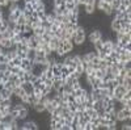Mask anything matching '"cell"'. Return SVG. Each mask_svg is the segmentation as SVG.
I'll return each instance as SVG.
<instances>
[{"label": "cell", "mask_w": 131, "mask_h": 130, "mask_svg": "<svg viewBox=\"0 0 131 130\" xmlns=\"http://www.w3.org/2000/svg\"><path fill=\"white\" fill-rule=\"evenodd\" d=\"M84 7V13L85 15H94L96 12V4H85Z\"/></svg>", "instance_id": "4fadbf2b"}, {"label": "cell", "mask_w": 131, "mask_h": 130, "mask_svg": "<svg viewBox=\"0 0 131 130\" xmlns=\"http://www.w3.org/2000/svg\"><path fill=\"white\" fill-rule=\"evenodd\" d=\"M102 46H104V39H102V38H101V39H98V41H96V42L93 43V49L97 50L98 53L102 50Z\"/></svg>", "instance_id": "d6986e66"}, {"label": "cell", "mask_w": 131, "mask_h": 130, "mask_svg": "<svg viewBox=\"0 0 131 130\" xmlns=\"http://www.w3.org/2000/svg\"><path fill=\"white\" fill-rule=\"evenodd\" d=\"M0 83H2V79H0Z\"/></svg>", "instance_id": "ee69618b"}, {"label": "cell", "mask_w": 131, "mask_h": 130, "mask_svg": "<svg viewBox=\"0 0 131 130\" xmlns=\"http://www.w3.org/2000/svg\"><path fill=\"white\" fill-rule=\"evenodd\" d=\"M4 88H5V87H4V83H0V92H2Z\"/></svg>", "instance_id": "ab89813d"}, {"label": "cell", "mask_w": 131, "mask_h": 130, "mask_svg": "<svg viewBox=\"0 0 131 130\" xmlns=\"http://www.w3.org/2000/svg\"><path fill=\"white\" fill-rule=\"evenodd\" d=\"M86 92H88V91H86L85 88H84V87H80V88H78V89H73V95H75V97H80V96H83V95H85Z\"/></svg>", "instance_id": "e0dca14e"}, {"label": "cell", "mask_w": 131, "mask_h": 130, "mask_svg": "<svg viewBox=\"0 0 131 130\" xmlns=\"http://www.w3.org/2000/svg\"><path fill=\"white\" fill-rule=\"evenodd\" d=\"M110 29H112V32H119L122 29V24H121V21H119L118 18H113L112 20V24H110Z\"/></svg>", "instance_id": "30bf717a"}, {"label": "cell", "mask_w": 131, "mask_h": 130, "mask_svg": "<svg viewBox=\"0 0 131 130\" xmlns=\"http://www.w3.org/2000/svg\"><path fill=\"white\" fill-rule=\"evenodd\" d=\"M3 101V99H2V96H0V103H2Z\"/></svg>", "instance_id": "b9f144b4"}, {"label": "cell", "mask_w": 131, "mask_h": 130, "mask_svg": "<svg viewBox=\"0 0 131 130\" xmlns=\"http://www.w3.org/2000/svg\"><path fill=\"white\" fill-rule=\"evenodd\" d=\"M67 109L71 112V113H76L78 112V106H76V103H68V105H67Z\"/></svg>", "instance_id": "7402d4cb"}, {"label": "cell", "mask_w": 131, "mask_h": 130, "mask_svg": "<svg viewBox=\"0 0 131 130\" xmlns=\"http://www.w3.org/2000/svg\"><path fill=\"white\" fill-rule=\"evenodd\" d=\"M28 59L34 62V58H36V49H28Z\"/></svg>", "instance_id": "cb8c5ba5"}, {"label": "cell", "mask_w": 131, "mask_h": 130, "mask_svg": "<svg viewBox=\"0 0 131 130\" xmlns=\"http://www.w3.org/2000/svg\"><path fill=\"white\" fill-rule=\"evenodd\" d=\"M33 111H34L36 113H45V112H46L45 104L41 103V101H37L34 105H33Z\"/></svg>", "instance_id": "8fae6325"}, {"label": "cell", "mask_w": 131, "mask_h": 130, "mask_svg": "<svg viewBox=\"0 0 131 130\" xmlns=\"http://www.w3.org/2000/svg\"><path fill=\"white\" fill-rule=\"evenodd\" d=\"M64 5H58V7H54V12H55V15H62L63 11H64Z\"/></svg>", "instance_id": "484cf974"}, {"label": "cell", "mask_w": 131, "mask_h": 130, "mask_svg": "<svg viewBox=\"0 0 131 130\" xmlns=\"http://www.w3.org/2000/svg\"><path fill=\"white\" fill-rule=\"evenodd\" d=\"M15 46V43L13 41L10 39V38H2L0 39V47H4V49H10V47H13Z\"/></svg>", "instance_id": "ba28073f"}, {"label": "cell", "mask_w": 131, "mask_h": 130, "mask_svg": "<svg viewBox=\"0 0 131 130\" xmlns=\"http://www.w3.org/2000/svg\"><path fill=\"white\" fill-rule=\"evenodd\" d=\"M9 76H10V71L9 70H5L2 75V83H7L9 80Z\"/></svg>", "instance_id": "603a6c76"}, {"label": "cell", "mask_w": 131, "mask_h": 130, "mask_svg": "<svg viewBox=\"0 0 131 130\" xmlns=\"http://www.w3.org/2000/svg\"><path fill=\"white\" fill-rule=\"evenodd\" d=\"M8 70L10 71V74H17V72L21 70V67H18V66H13V67H9Z\"/></svg>", "instance_id": "1f68e13d"}, {"label": "cell", "mask_w": 131, "mask_h": 130, "mask_svg": "<svg viewBox=\"0 0 131 130\" xmlns=\"http://www.w3.org/2000/svg\"><path fill=\"white\" fill-rule=\"evenodd\" d=\"M51 38H52V37H51V36H49L47 33H43V34H42V41H43V42H46V43H49Z\"/></svg>", "instance_id": "f546056e"}, {"label": "cell", "mask_w": 131, "mask_h": 130, "mask_svg": "<svg viewBox=\"0 0 131 130\" xmlns=\"http://www.w3.org/2000/svg\"><path fill=\"white\" fill-rule=\"evenodd\" d=\"M58 43H59V38H57V37H52V38L50 39V42H49V46H50L51 51H55V50H57V47H58Z\"/></svg>", "instance_id": "2e32d148"}, {"label": "cell", "mask_w": 131, "mask_h": 130, "mask_svg": "<svg viewBox=\"0 0 131 130\" xmlns=\"http://www.w3.org/2000/svg\"><path fill=\"white\" fill-rule=\"evenodd\" d=\"M122 130H130L131 129V125H130V121H123L122 122Z\"/></svg>", "instance_id": "f1b7e54d"}, {"label": "cell", "mask_w": 131, "mask_h": 130, "mask_svg": "<svg viewBox=\"0 0 131 130\" xmlns=\"http://www.w3.org/2000/svg\"><path fill=\"white\" fill-rule=\"evenodd\" d=\"M39 45H41V42L36 38L34 34H33V36L28 39V47H29V49H36V50H37V49H39Z\"/></svg>", "instance_id": "52a82bcc"}, {"label": "cell", "mask_w": 131, "mask_h": 130, "mask_svg": "<svg viewBox=\"0 0 131 130\" xmlns=\"http://www.w3.org/2000/svg\"><path fill=\"white\" fill-rule=\"evenodd\" d=\"M0 96H2V99H3V100H5V99H10V96H12V91L4 88L2 92H0Z\"/></svg>", "instance_id": "ac0fdd59"}, {"label": "cell", "mask_w": 131, "mask_h": 130, "mask_svg": "<svg viewBox=\"0 0 131 130\" xmlns=\"http://www.w3.org/2000/svg\"><path fill=\"white\" fill-rule=\"evenodd\" d=\"M127 91H126V88L122 85V84H119V85H117L115 88H114V92H113V99L114 100H121L122 99V96L126 93Z\"/></svg>", "instance_id": "3957f363"}, {"label": "cell", "mask_w": 131, "mask_h": 130, "mask_svg": "<svg viewBox=\"0 0 131 130\" xmlns=\"http://www.w3.org/2000/svg\"><path fill=\"white\" fill-rule=\"evenodd\" d=\"M121 4H122L123 7L128 8V7H131V0H121Z\"/></svg>", "instance_id": "e575fe53"}, {"label": "cell", "mask_w": 131, "mask_h": 130, "mask_svg": "<svg viewBox=\"0 0 131 130\" xmlns=\"http://www.w3.org/2000/svg\"><path fill=\"white\" fill-rule=\"evenodd\" d=\"M12 2H15V3H20L21 0H12Z\"/></svg>", "instance_id": "60d3db41"}, {"label": "cell", "mask_w": 131, "mask_h": 130, "mask_svg": "<svg viewBox=\"0 0 131 130\" xmlns=\"http://www.w3.org/2000/svg\"><path fill=\"white\" fill-rule=\"evenodd\" d=\"M23 88L25 89L26 95H31L33 92H34V85H33L30 82H25V83H23Z\"/></svg>", "instance_id": "5bb4252c"}, {"label": "cell", "mask_w": 131, "mask_h": 130, "mask_svg": "<svg viewBox=\"0 0 131 130\" xmlns=\"http://www.w3.org/2000/svg\"><path fill=\"white\" fill-rule=\"evenodd\" d=\"M76 2H78V3H79V0H76Z\"/></svg>", "instance_id": "7bdbcfd3"}, {"label": "cell", "mask_w": 131, "mask_h": 130, "mask_svg": "<svg viewBox=\"0 0 131 130\" xmlns=\"http://www.w3.org/2000/svg\"><path fill=\"white\" fill-rule=\"evenodd\" d=\"M38 124L36 121H31V120H25L23 121V125H21V130H38Z\"/></svg>", "instance_id": "277c9868"}, {"label": "cell", "mask_w": 131, "mask_h": 130, "mask_svg": "<svg viewBox=\"0 0 131 130\" xmlns=\"http://www.w3.org/2000/svg\"><path fill=\"white\" fill-rule=\"evenodd\" d=\"M78 5H79V3L76 2V0H66V2H64V7L67 8L68 11H72L73 8H76Z\"/></svg>", "instance_id": "9a60e30c"}, {"label": "cell", "mask_w": 131, "mask_h": 130, "mask_svg": "<svg viewBox=\"0 0 131 130\" xmlns=\"http://www.w3.org/2000/svg\"><path fill=\"white\" fill-rule=\"evenodd\" d=\"M110 5H112L113 11H114V9H117L119 5H121V0H113V2L110 3Z\"/></svg>", "instance_id": "83f0119b"}, {"label": "cell", "mask_w": 131, "mask_h": 130, "mask_svg": "<svg viewBox=\"0 0 131 130\" xmlns=\"http://www.w3.org/2000/svg\"><path fill=\"white\" fill-rule=\"evenodd\" d=\"M54 2V7H58V5H64L66 0H52Z\"/></svg>", "instance_id": "d590c367"}, {"label": "cell", "mask_w": 131, "mask_h": 130, "mask_svg": "<svg viewBox=\"0 0 131 130\" xmlns=\"http://www.w3.org/2000/svg\"><path fill=\"white\" fill-rule=\"evenodd\" d=\"M45 84L46 85H52V79H46L45 80Z\"/></svg>", "instance_id": "f35d334b"}, {"label": "cell", "mask_w": 131, "mask_h": 130, "mask_svg": "<svg viewBox=\"0 0 131 130\" xmlns=\"http://www.w3.org/2000/svg\"><path fill=\"white\" fill-rule=\"evenodd\" d=\"M8 58H7V55L5 54H3V53H0V63H8Z\"/></svg>", "instance_id": "4dcf8cb0"}, {"label": "cell", "mask_w": 131, "mask_h": 130, "mask_svg": "<svg viewBox=\"0 0 131 130\" xmlns=\"http://www.w3.org/2000/svg\"><path fill=\"white\" fill-rule=\"evenodd\" d=\"M55 130H63V124H60V122L58 121L57 125H55Z\"/></svg>", "instance_id": "74e56055"}, {"label": "cell", "mask_w": 131, "mask_h": 130, "mask_svg": "<svg viewBox=\"0 0 131 130\" xmlns=\"http://www.w3.org/2000/svg\"><path fill=\"white\" fill-rule=\"evenodd\" d=\"M75 49V45L72 41H68V39H63V50H64V54L67 55V54L72 53Z\"/></svg>", "instance_id": "8992f818"}, {"label": "cell", "mask_w": 131, "mask_h": 130, "mask_svg": "<svg viewBox=\"0 0 131 130\" xmlns=\"http://www.w3.org/2000/svg\"><path fill=\"white\" fill-rule=\"evenodd\" d=\"M43 74H45V75H46V78H47V79H52V80H54V75H52V71H51V67H49V68H47V70H46L45 72H43Z\"/></svg>", "instance_id": "4316f807"}, {"label": "cell", "mask_w": 131, "mask_h": 130, "mask_svg": "<svg viewBox=\"0 0 131 130\" xmlns=\"http://www.w3.org/2000/svg\"><path fill=\"white\" fill-rule=\"evenodd\" d=\"M16 24H18V25H25V24H26V17L24 16V13H23V15H21V16L17 18Z\"/></svg>", "instance_id": "d4e9b609"}, {"label": "cell", "mask_w": 131, "mask_h": 130, "mask_svg": "<svg viewBox=\"0 0 131 130\" xmlns=\"http://www.w3.org/2000/svg\"><path fill=\"white\" fill-rule=\"evenodd\" d=\"M115 116H117L118 122L130 121L131 120V109H128V108H121L119 111L115 112Z\"/></svg>", "instance_id": "6da1fadb"}, {"label": "cell", "mask_w": 131, "mask_h": 130, "mask_svg": "<svg viewBox=\"0 0 131 130\" xmlns=\"http://www.w3.org/2000/svg\"><path fill=\"white\" fill-rule=\"evenodd\" d=\"M5 70H8V64L7 63H0V71L4 72Z\"/></svg>", "instance_id": "8d00e7d4"}, {"label": "cell", "mask_w": 131, "mask_h": 130, "mask_svg": "<svg viewBox=\"0 0 131 130\" xmlns=\"http://www.w3.org/2000/svg\"><path fill=\"white\" fill-rule=\"evenodd\" d=\"M64 36H66V29H58L57 32H55V37L57 38H59V39H64Z\"/></svg>", "instance_id": "44dd1931"}, {"label": "cell", "mask_w": 131, "mask_h": 130, "mask_svg": "<svg viewBox=\"0 0 131 130\" xmlns=\"http://www.w3.org/2000/svg\"><path fill=\"white\" fill-rule=\"evenodd\" d=\"M28 116H29V108L28 106H25V108H23V109L18 111V120L25 121L28 118Z\"/></svg>", "instance_id": "7c38bea8"}, {"label": "cell", "mask_w": 131, "mask_h": 130, "mask_svg": "<svg viewBox=\"0 0 131 130\" xmlns=\"http://www.w3.org/2000/svg\"><path fill=\"white\" fill-rule=\"evenodd\" d=\"M24 9H25V11H29V12H33V11H34L30 3H24Z\"/></svg>", "instance_id": "836d02e7"}, {"label": "cell", "mask_w": 131, "mask_h": 130, "mask_svg": "<svg viewBox=\"0 0 131 130\" xmlns=\"http://www.w3.org/2000/svg\"><path fill=\"white\" fill-rule=\"evenodd\" d=\"M101 38H102V32L100 29H92L89 36H86V39H88V42H91L92 45H93L96 41L101 39Z\"/></svg>", "instance_id": "7a4b0ae2"}, {"label": "cell", "mask_w": 131, "mask_h": 130, "mask_svg": "<svg viewBox=\"0 0 131 130\" xmlns=\"http://www.w3.org/2000/svg\"><path fill=\"white\" fill-rule=\"evenodd\" d=\"M63 85H64V80L60 79V78H55V79L52 80V88L55 89L57 92H59L63 88Z\"/></svg>", "instance_id": "9c48e42d"}, {"label": "cell", "mask_w": 131, "mask_h": 130, "mask_svg": "<svg viewBox=\"0 0 131 130\" xmlns=\"http://www.w3.org/2000/svg\"><path fill=\"white\" fill-rule=\"evenodd\" d=\"M43 33H45V28H43L42 25H39V26L33 29V34H34V36H42Z\"/></svg>", "instance_id": "ffe728a7"}, {"label": "cell", "mask_w": 131, "mask_h": 130, "mask_svg": "<svg viewBox=\"0 0 131 130\" xmlns=\"http://www.w3.org/2000/svg\"><path fill=\"white\" fill-rule=\"evenodd\" d=\"M33 64H34V62L28 59V58H24V59H21V70H24V71H31L33 68Z\"/></svg>", "instance_id": "5b68a950"}, {"label": "cell", "mask_w": 131, "mask_h": 130, "mask_svg": "<svg viewBox=\"0 0 131 130\" xmlns=\"http://www.w3.org/2000/svg\"><path fill=\"white\" fill-rule=\"evenodd\" d=\"M70 76H71L72 79H80V76H81V74H79L78 71H73L72 74H70Z\"/></svg>", "instance_id": "d6a6232c"}]
</instances>
